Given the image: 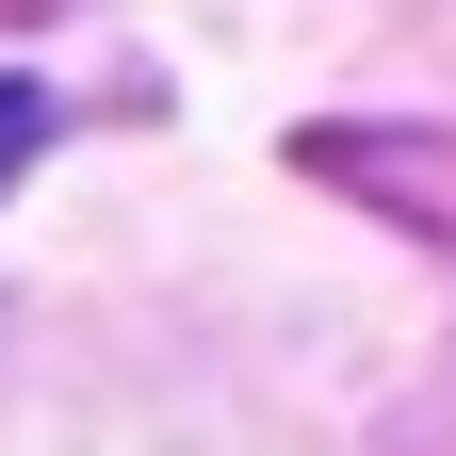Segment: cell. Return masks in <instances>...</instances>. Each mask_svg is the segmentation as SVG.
Listing matches in <instances>:
<instances>
[{"instance_id":"6da1fadb","label":"cell","mask_w":456,"mask_h":456,"mask_svg":"<svg viewBox=\"0 0 456 456\" xmlns=\"http://www.w3.org/2000/svg\"><path fill=\"white\" fill-rule=\"evenodd\" d=\"M33 147H49V98H33V82H0V196H17V163H33Z\"/></svg>"}]
</instances>
